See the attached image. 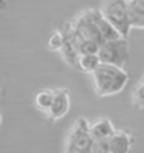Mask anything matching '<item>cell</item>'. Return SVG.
I'll return each mask as SVG.
<instances>
[{
    "instance_id": "3957f363",
    "label": "cell",
    "mask_w": 144,
    "mask_h": 153,
    "mask_svg": "<svg viewBox=\"0 0 144 153\" xmlns=\"http://www.w3.org/2000/svg\"><path fill=\"white\" fill-rule=\"evenodd\" d=\"M90 125L91 124L84 117H79L74 121L67 135L65 153H91L94 139L91 136Z\"/></svg>"
},
{
    "instance_id": "30bf717a",
    "label": "cell",
    "mask_w": 144,
    "mask_h": 153,
    "mask_svg": "<svg viewBox=\"0 0 144 153\" xmlns=\"http://www.w3.org/2000/svg\"><path fill=\"white\" fill-rule=\"evenodd\" d=\"M101 58L98 53H81L79 56L77 62V69H80L84 73H93L98 66L101 65Z\"/></svg>"
},
{
    "instance_id": "6da1fadb",
    "label": "cell",
    "mask_w": 144,
    "mask_h": 153,
    "mask_svg": "<svg viewBox=\"0 0 144 153\" xmlns=\"http://www.w3.org/2000/svg\"><path fill=\"white\" fill-rule=\"evenodd\" d=\"M93 86L99 97H111L125 90L129 83V74L125 68L111 63H101L91 73Z\"/></svg>"
},
{
    "instance_id": "52a82bcc",
    "label": "cell",
    "mask_w": 144,
    "mask_h": 153,
    "mask_svg": "<svg viewBox=\"0 0 144 153\" xmlns=\"http://www.w3.org/2000/svg\"><path fill=\"white\" fill-rule=\"evenodd\" d=\"M90 131L94 140H107L115 132V128L108 118H99L90 125Z\"/></svg>"
},
{
    "instance_id": "ba28073f",
    "label": "cell",
    "mask_w": 144,
    "mask_h": 153,
    "mask_svg": "<svg viewBox=\"0 0 144 153\" xmlns=\"http://www.w3.org/2000/svg\"><path fill=\"white\" fill-rule=\"evenodd\" d=\"M132 28L144 30V0H129Z\"/></svg>"
},
{
    "instance_id": "7c38bea8",
    "label": "cell",
    "mask_w": 144,
    "mask_h": 153,
    "mask_svg": "<svg viewBox=\"0 0 144 153\" xmlns=\"http://www.w3.org/2000/svg\"><path fill=\"white\" fill-rule=\"evenodd\" d=\"M132 98H133V104L137 108H143L144 110V76L141 77L140 83L134 87Z\"/></svg>"
},
{
    "instance_id": "8992f818",
    "label": "cell",
    "mask_w": 144,
    "mask_h": 153,
    "mask_svg": "<svg viewBox=\"0 0 144 153\" xmlns=\"http://www.w3.org/2000/svg\"><path fill=\"white\" fill-rule=\"evenodd\" d=\"M133 138L126 131H116L108 138V148L111 153H130Z\"/></svg>"
},
{
    "instance_id": "7a4b0ae2",
    "label": "cell",
    "mask_w": 144,
    "mask_h": 153,
    "mask_svg": "<svg viewBox=\"0 0 144 153\" xmlns=\"http://www.w3.org/2000/svg\"><path fill=\"white\" fill-rule=\"evenodd\" d=\"M99 11L122 37L129 38L133 30L129 16V0H101Z\"/></svg>"
},
{
    "instance_id": "8fae6325",
    "label": "cell",
    "mask_w": 144,
    "mask_h": 153,
    "mask_svg": "<svg viewBox=\"0 0 144 153\" xmlns=\"http://www.w3.org/2000/svg\"><path fill=\"white\" fill-rule=\"evenodd\" d=\"M65 45V31L63 28H59V30H55L52 35L48 39V48L51 51H57L60 52V49Z\"/></svg>"
},
{
    "instance_id": "9c48e42d",
    "label": "cell",
    "mask_w": 144,
    "mask_h": 153,
    "mask_svg": "<svg viewBox=\"0 0 144 153\" xmlns=\"http://www.w3.org/2000/svg\"><path fill=\"white\" fill-rule=\"evenodd\" d=\"M53 97H55V90L42 88L34 97V105L37 107L39 111L48 114V111L51 110L52 102H53Z\"/></svg>"
},
{
    "instance_id": "5b68a950",
    "label": "cell",
    "mask_w": 144,
    "mask_h": 153,
    "mask_svg": "<svg viewBox=\"0 0 144 153\" xmlns=\"http://www.w3.org/2000/svg\"><path fill=\"white\" fill-rule=\"evenodd\" d=\"M70 94L66 88H57L55 90V97H53V102L51 105V110L48 111V118L51 121H59L70 110Z\"/></svg>"
},
{
    "instance_id": "4fadbf2b",
    "label": "cell",
    "mask_w": 144,
    "mask_h": 153,
    "mask_svg": "<svg viewBox=\"0 0 144 153\" xmlns=\"http://www.w3.org/2000/svg\"><path fill=\"white\" fill-rule=\"evenodd\" d=\"M91 153H111L108 148V139L107 140H94Z\"/></svg>"
},
{
    "instance_id": "9a60e30c",
    "label": "cell",
    "mask_w": 144,
    "mask_h": 153,
    "mask_svg": "<svg viewBox=\"0 0 144 153\" xmlns=\"http://www.w3.org/2000/svg\"><path fill=\"white\" fill-rule=\"evenodd\" d=\"M1 124H3V117H1V114H0V126H1Z\"/></svg>"
},
{
    "instance_id": "5bb4252c",
    "label": "cell",
    "mask_w": 144,
    "mask_h": 153,
    "mask_svg": "<svg viewBox=\"0 0 144 153\" xmlns=\"http://www.w3.org/2000/svg\"><path fill=\"white\" fill-rule=\"evenodd\" d=\"M7 7V0H0V10H4Z\"/></svg>"
},
{
    "instance_id": "277c9868",
    "label": "cell",
    "mask_w": 144,
    "mask_h": 153,
    "mask_svg": "<svg viewBox=\"0 0 144 153\" xmlns=\"http://www.w3.org/2000/svg\"><path fill=\"white\" fill-rule=\"evenodd\" d=\"M98 55L101 58L102 63H111L119 68H126L129 58H130V49H129V41L127 38L120 37L116 39L105 41L101 44Z\"/></svg>"
}]
</instances>
